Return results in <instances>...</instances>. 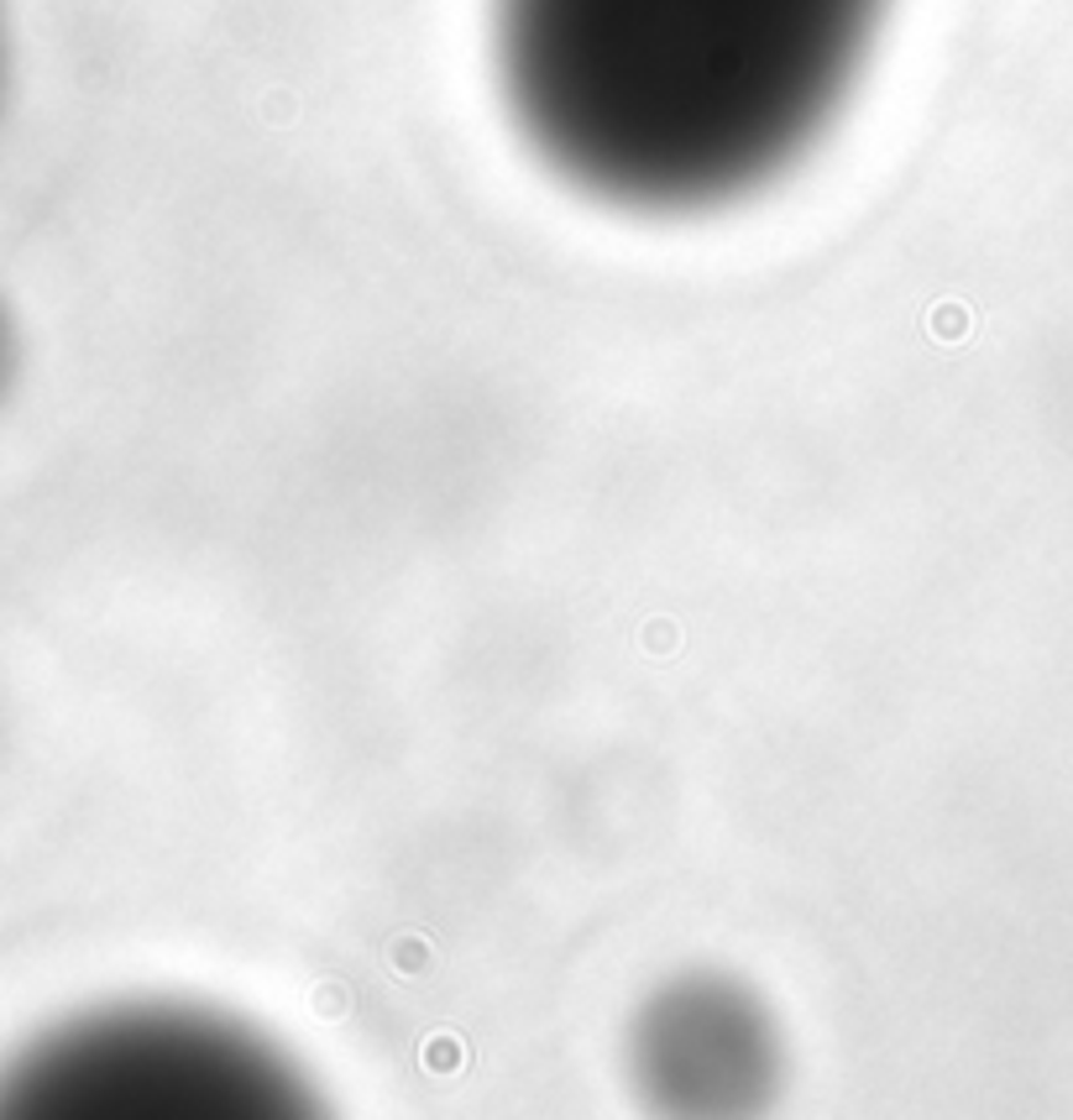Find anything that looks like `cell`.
<instances>
[{"mask_svg": "<svg viewBox=\"0 0 1073 1120\" xmlns=\"http://www.w3.org/2000/svg\"><path fill=\"white\" fill-rule=\"evenodd\" d=\"M885 0H498L508 100L581 189L696 210L833 120Z\"/></svg>", "mask_w": 1073, "mask_h": 1120, "instance_id": "1", "label": "cell"}, {"mask_svg": "<svg viewBox=\"0 0 1073 1120\" xmlns=\"http://www.w3.org/2000/svg\"><path fill=\"white\" fill-rule=\"evenodd\" d=\"M293 1078L246 1031L184 1011H105L58 1026L0 1078L16 1116L288 1110Z\"/></svg>", "mask_w": 1073, "mask_h": 1120, "instance_id": "2", "label": "cell"}, {"mask_svg": "<svg viewBox=\"0 0 1073 1120\" xmlns=\"http://www.w3.org/2000/svg\"><path fill=\"white\" fill-rule=\"evenodd\" d=\"M644 1069L655 1073V1095L676 1105H743L760 1089L764 1037L754 1011L713 984H687L660 1001L644 1026Z\"/></svg>", "mask_w": 1073, "mask_h": 1120, "instance_id": "3", "label": "cell"}, {"mask_svg": "<svg viewBox=\"0 0 1073 1120\" xmlns=\"http://www.w3.org/2000/svg\"><path fill=\"white\" fill-rule=\"evenodd\" d=\"M0 378H5V320H0Z\"/></svg>", "mask_w": 1073, "mask_h": 1120, "instance_id": "4", "label": "cell"}]
</instances>
